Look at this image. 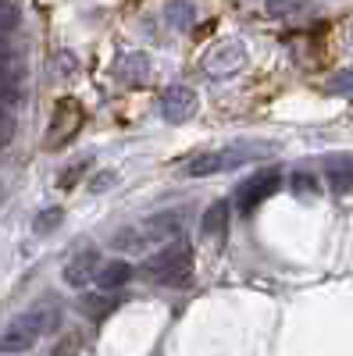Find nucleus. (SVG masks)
Listing matches in <instances>:
<instances>
[{
  "label": "nucleus",
  "instance_id": "423d86ee",
  "mask_svg": "<svg viewBox=\"0 0 353 356\" xmlns=\"http://www.w3.org/2000/svg\"><path fill=\"white\" fill-rule=\"evenodd\" d=\"M86 122V111L79 100H61L54 107V118H50V129H47V150H61V146L82 129Z\"/></svg>",
  "mask_w": 353,
  "mask_h": 356
},
{
  "label": "nucleus",
  "instance_id": "7ed1b4c3",
  "mask_svg": "<svg viewBox=\"0 0 353 356\" xmlns=\"http://www.w3.org/2000/svg\"><path fill=\"white\" fill-rule=\"evenodd\" d=\"M143 271H146V278L157 282V285H189V278H193V250L186 243L171 239L157 253L146 257Z\"/></svg>",
  "mask_w": 353,
  "mask_h": 356
},
{
  "label": "nucleus",
  "instance_id": "0eeeda50",
  "mask_svg": "<svg viewBox=\"0 0 353 356\" xmlns=\"http://www.w3.org/2000/svg\"><path fill=\"white\" fill-rule=\"evenodd\" d=\"M279 186H282V175H279L275 168H264V171H257L253 178H246V182L235 189V207H240V214H253L257 207L268 200Z\"/></svg>",
  "mask_w": 353,
  "mask_h": 356
},
{
  "label": "nucleus",
  "instance_id": "2eb2a0df",
  "mask_svg": "<svg viewBox=\"0 0 353 356\" xmlns=\"http://www.w3.org/2000/svg\"><path fill=\"white\" fill-rule=\"evenodd\" d=\"M329 186H332L336 196H346V193L353 189V164H350V161L336 157V161L329 164Z\"/></svg>",
  "mask_w": 353,
  "mask_h": 356
},
{
  "label": "nucleus",
  "instance_id": "f8f14e48",
  "mask_svg": "<svg viewBox=\"0 0 353 356\" xmlns=\"http://www.w3.org/2000/svg\"><path fill=\"white\" fill-rule=\"evenodd\" d=\"M264 11L279 22H300L314 15V0H264Z\"/></svg>",
  "mask_w": 353,
  "mask_h": 356
},
{
  "label": "nucleus",
  "instance_id": "4468645a",
  "mask_svg": "<svg viewBox=\"0 0 353 356\" xmlns=\"http://www.w3.org/2000/svg\"><path fill=\"white\" fill-rule=\"evenodd\" d=\"M225 225H228V203L218 200V203H211V211L203 214V221H200L203 239H221V235H225Z\"/></svg>",
  "mask_w": 353,
  "mask_h": 356
},
{
  "label": "nucleus",
  "instance_id": "f3484780",
  "mask_svg": "<svg viewBox=\"0 0 353 356\" xmlns=\"http://www.w3.org/2000/svg\"><path fill=\"white\" fill-rule=\"evenodd\" d=\"M79 307H82V314H86V317L100 321V317H107L118 303H114V300H107V296H86V300H82Z\"/></svg>",
  "mask_w": 353,
  "mask_h": 356
},
{
  "label": "nucleus",
  "instance_id": "5701e85b",
  "mask_svg": "<svg viewBox=\"0 0 353 356\" xmlns=\"http://www.w3.org/2000/svg\"><path fill=\"white\" fill-rule=\"evenodd\" d=\"M54 72H57V75H72V72H75V57H72L68 50L57 54V57H54Z\"/></svg>",
  "mask_w": 353,
  "mask_h": 356
},
{
  "label": "nucleus",
  "instance_id": "9d476101",
  "mask_svg": "<svg viewBox=\"0 0 353 356\" xmlns=\"http://www.w3.org/2000/svg\"><path fill=\"white\" fill-rule=\"evenodd\" d=\"M114 75L125 86H143L146 79H150V57H146L143 50H125L114 61Z\"/></svg>",
  "mask_w": 353,
  "mask_h": 356
},
{
  "label": "nucleus",
  "instance_id": "6ab92c4d",
  "mask_svg": "<svg viewBox=\"0 0 353 356\" xmlns=\"http://www.w3.org/2000/svg\"><path fill=\"white\" fill-rule=\"evenodd\" d=\"M18 29V4L15 0H0V40L11 36Z\"/></svg>",
  "mask_w": 353,
  "mask_h": 356
},
{
  "label": "nucleus",
  "instance_id": "f03ea898",
  "mask_svg": "<svg viewBox=\"0 0 353 356\" xmlns=\"http://www.w3.org/2000/svg\"><path fill=\"white\" fill-rule=\"evenodd\" d=\"M179 232H182L179 214H157L150 221H139L132 228H122V232L114 235V246L125 250V253H146V250H154V246L171 243Z\"/></svg>",
  "mask_w": 353,
  "mask_h": 356
},
{
  "label": "nucleus",
  "instance_id": "6e6552de",
  "mask_svg": "<svg viewBox=\"0 0 353 356\" xmlns=\"http://www.w3.org/2000/svg\"><path fill=\"white\" fill-rule=\"evenodd\" d=\"M161 118L168 125H186L189 118L196 114V107H200V100H196V93L189 86H168L164 93H161Z\"/></svg>",
  "mask_w": 353,
  "mask_h": 356
},
{
  "label": "nucleus",
  "instance_id": "f257e3e1",
  "mask_svg": "<svg viewBox=\"0 0 353 356\" xmlns=\"http://www.w3.org/2000/svg\"><path fill=\"white\" fill-rule=\"evenodd\" d=\"M57 324H61V314H57V307L50 303H36V307H29L25 314H18L4 335H0V353L4 356H15V353H25V349H33L43 335H50Z\"/></svg>",
  "mask_w": 353,
  "mask_h": 356
},
{
  "label": "nucleus",
  "instance_id": "9b49d317",
  "mask_svg": "<svg viewBox=\"0 0 353 356\" xmlns=\"http://www.w3.org/2000/svg\"><path fill=\"white\" fill-rule=\"evenodd\" d=\"M97 289L100 292H118L122 285L132 282V264L129 260H111V264H100L97 267V275H93Z\"/></svg>",
  "mask_w": 353,
  "mask_h": 356
},
{
  "label": "nucleus",
  "instance_id": "4be33fe9",
  "mask_svg": "<svg viewBox=\"0 0 353 356\" xmlns=\"http://www.w3.org/2000/svg\"><path fill=\"white\" fill-rule=\"evenodd\" d=\"M114 182H118L114 171H100L97 178H90V193H104V189H111Z\"/></svg>",
  "mask_w": 353,
  "mask_h": 356
},
{
  "label": "nucleus",
  "instance_id": "dca6fc26",
  "mask_svg": "<svg viewBox=\"0 0 353 356\" xmlns=\"http://www.w3.org/2000/svg\"><path fill=\"white\" fill-rule=\"evenodd\" d=\"M289 189L297 196H317L321 182H317V175H311V171H292L289 175Z\"/></svg>",
  "mask_w": 353,
  "mask_h": 356
},
{
  "label": "nucleus",
  "instance_id": "ddd939ff",
  "mask_svg": "<svg viewBox=\"0 0 353 356\" xmlns=\"http://www.w3.org/2000/svg\"><path fill=\"white\" fill-rule=\"evenodd\" d=\"M164 22L175 29V33H189L193 22H196V8L189 4V0H168V8H164Z\"/></svg>",
  "mask_w": 353,
  "mask_h": 356
},
{
  "label": "nucleus",
  "instance_id": "aec40b11",
  "mask_svg": "<svg viewBox=\"0 0 353 356\" xmlns=\"http://www.w3.org/2000/svg\"><path fill=\"white\" fill-rule=\"evenodd\" d=\"M57 221H61V207H47V211L36 218L33 232H36V235H47V232H54V228H57Z\"/></svg>",
  "mask_w": 353,
  "mask_h": 356
},
{
  "label": "nucleus",
  "instance_id": "20e7f679",
  "mask_svg": "<svg viewBox=\"0 0 353 356\" xmlns=\"http://www.w3.org/2000/svg\"><path fill=\"white\" fill-rule=\"evenodd\" d=\"M279 146L272 143H235V146H225V150H214V154H200L196 161H189V175L200 178V175H214V171H232V168H243V164H253L260 157H272Z\"/></svg>",
  "mask_w": 353,
  "mask_h": 356
},
{
  "label": "nucleus",
  "instance_id": "39448f33",
  "mask_svg": "<svg viewBox=\"0 0 353 356\" xmlns=\"http://www.w3.org/2000/svg\"><path fill=\"white\" fill-rule=\"evenodd\" d=\"M246 68V47L243 40H218L207 57H203V72L211 79H232Z\"/></svg>",
  "mask_w": 353,
  "mask_h": 356
},
{
  "label": "nucleus",
  "instance_id": "a211bd4d",
  "mask_svg": "<svg viewBox=\"0 0 353 356\" xmlns=\"http://www.w3.org/2000/svg\"><path fill=\"white\" fill-rule=\"evenodd\" d=\"M329 93L332 97H346V100H353V68H343V72H336L332 79H329Z\"/></svg>",
  "mask_w": 353,
  "mask_h": 356
},
{
  "label": "nucleus",
  "instance_id": "1a4fd4ad",
  "mask_svg": "<svg viewBox=\"0 0 353 356\" xmlns=\"http://www.w3.org/2000/svg\"><path fill=\"white\" fill-rule=\"evenodd\" d=\"M97 267H100V250H79V253L65 264L61 278H65V285H72V289H86V285L93 282Z\"/></svg>",
  "mask_w": 353,
  "mask_h": 356
},
{
  "label": "nucleus",
  "instance_id": "412c9836",
  "mask_svg": "<svg viewBox=\"0 0 353 356\" xmlns=\"http://www.w3.org/2000/svg\"><path fill=\"white\" fill-rule=\"evenodd\" d=\"M86 168H90V157H79V161H75V164H72V168L61 175V189H72V186L79 182V178L86 175Z\"/></svg>",
  "mask_w": 353,
  "mask_h": 356
}]
</instances>
